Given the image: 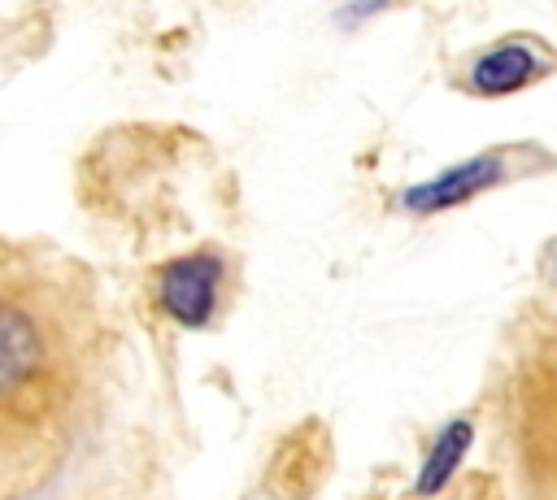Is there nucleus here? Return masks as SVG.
I'll use <instances>...</instances> for the list:
<instances>
[{"instance_id": "7ed1b4c3", "label": "nucleus", "mask_w": 557, "mask_h": 500, "mask_svg": "<svg viewBox=\"0 0 557 500\" xmlns=\"http://www.w3.org/2000/svg\"><path fill=\"white\" fill-rule=\"evenodd\" d=\"M505 157L500 152H474V157H461L453 161L448 170L413 183L400 191V209L413 213V217H431V213H444V209H457L483 191H492L496 183H505Z\"/></svg>"}, {"instance_id": "f257e3e1", "label": "nucleus", "mask_w": 557, "mask_h": 500, "mask_svg": "<svg viewBox=\"0 0 557 500\" xmlns=\"http://www.w3.org/2000/svg\"><path fill=\"white\" fill-rule=\"evenodd\" d=\"M52 383V330L39 309L0 291V413L35 404Z\"/></svg>"}, {"instance_id": "423d86ee", "label": "nucleus", "mask_w": 557, "mask_h": 500, "mask_svg": "<svg viewBox=\"0 0 557 500\" xmlns=\"http://www.w3.org/2000/svg\"><path fill=\"white\" fill-rule=\"evenodd\" d=\"M392 0H348L344 9H339V22L344 26H357V22H366V17H374V13H383Z\"/></svg>"}, {"instance_id": "f03ea898", "label": "nucleus", "mask_w": 557, "mask_h": 500, "mask_svg": "<svg viewBox=\"0 0 557 500\" xmlns=\"http://www.w3.org/2000/svg\"><path fill=\"white\" fill-rule=\"evenodd\" d=\"M226 265L218 252H187L161 265L157 274V304L183 330H205L222 304Z\"/></svg>"}, {"instance_id": "39448f33", "label": "nucleus", "mask_w": 557, "mask_h": 500, "mask_svg": "<svg viewBox=\"0 0 557 500\" xmlns=\"http://www.w3.org/2000/svg\"><path fill=\"white\" fill-rule=\"evenodd\" d=\"M470 443H474V422H470V417H448V422L435 430V439H431V448H426V457H422V465H418L413 496H435V491H444L448 478L457 474V465L466 461Z\"/></svg>"}, {"instance_id": "20e7f679", "label": "nucleus", "mask_w": 557, "mask_h": 500, "mask_svg": "<svg viewBox=\"0 0 557 500\" xmlns=\"http://www.w3.org/2000/svg\"><path fill=\"white\" fill-rule=\"evenodd\" d=\"M544 70H548V61H544V52L535 43L505 39V43H492V48H483L474 57V65L466 74V87L474 96H487V100L492 96H513V91L531 87Z\"/></svg>"}]
</instances>
